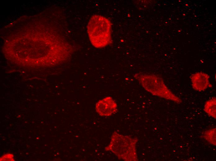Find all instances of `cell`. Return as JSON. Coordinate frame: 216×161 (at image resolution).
I'll return each mask as SVG.
<instances>
[{"label": "cell", "instance_id": "6da1fadb", "mask_svg": "<svg viewBox=\"0 0 216 161\" xmlns=\"http://www.w3.org/2000/svg\"><path fill=\"white\" fill-rule=\"evenodd\" d=\"M87 33L91 43L97 48L105 47L112 42L111 23L103 16L95 15L91 17Z\"/></svg>", "mask_w": 216, "mask_h": 161}, {"label": "cell", "instance_id": "7a4b0ae2", "mask_svg": "<svg viewBox=\"0 0 216 161\" xmlns=\"http://www.w3.org/2000/svg\"><path fill=\"white\" fill-rule=\"evenodd\" d=\"M138 140L136 137L124 135L115 131L112 134L110 143L105 150L111 152L120 160L137 161L138 159L136 144Z\"/></svg>", "mask_w": 216, "mask_h": 161}, {"label": "cell", "instance_id": "3957f363", "mask_svg": "<svg viewBox=\"0 0 216 161\" xmlns=\"http://www.w3.org/2000/svg\"><path fill=\"white\" fill-rule=\"evenodd\" d=\"M134 77L146 90L152 95L177 103L182 102L181 99L171 92L160 77L138 73L134 74Z\"/></svg>", "mask_w": 216, "mask_h": 161}, {"label": "cell", "instance_id": "277c9868", "mask_svg": "<svg viewBox=\"0 0 216 161\" xmlns=\"http://www.w3.org/2000/svg\"><path fill=\"white\" fill-rule=\"evenodd\" d=\"M117 105L110 97H106L100 100L96 104L95 109L99 115L102 116H109L115 113Z\"/></svg>", "mask_w": 216, "mask_h": 161}, {"label": "cell", "instance_id": "5b68a950", "mask_svg": "<svg viewBox=\"0 0 216 161\" xmlns=\"http://www.w3.org/2000/svg\"><path fill=\"white\" fill-rule=\"evenodd\" d=\"M192 88L199 92L204 91L212 85L210 83V76L203 72H198L192 74L190 77Z\"/></svg>", "mask_w": 216, "mask_h": 161}, {"label": "cell", "instance_id": "8992f818", "mask_svg": "<svg viewBox=\"0 0 216 161\" xmlns=\"http://www.w3.org/2000/svg\"><path fill=\"white\" fill-rule=\"evenodd\" d=\"M216 98L213 97L205 103L204 110L208 115L214 118H216Z\"/></svg>", "mask_w": 216, "mask_h": 161}, {"label": "cell", "instance_id": "52a82bcc", "mask_svg": "<svg viewBox=\"0 0 216 161\" xmlns=\"http://www.w3.org/2000/svg\"><path fill=\"white\" fill-rule=\"evenodd\" d=\"M216 128L209 129L204 133L203 134L204 138L209 143L216 146Z\"/></svg>", "mask_w": 216, "mask_h": 161}, {"label": "cell", "instance_id": "ba28073f", "mask_svg": "<svg viewBox=\"0 0 216 161\" xmlns=\"http://www.w3.org/2000/svg\"><path fill=\"white\" fill-rule=\"evenodd\" d=\"M0 161H15L13 155L11 153L6 154L2 155L0 158Z\"/></svg>", "mask_w": 216, "mask_h": 161}]
</instances>
